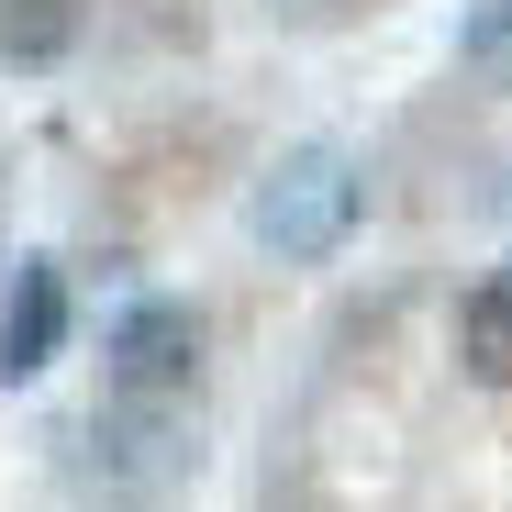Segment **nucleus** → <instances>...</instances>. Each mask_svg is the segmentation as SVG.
Wrapping results in <instances>:
<instances>
[{
  "instance_id": "1",
  "label": "nucleus",
  "mask_w": 512,
  "mask_h": 512,
  "mask_svg": "<svg viewBox=\"0 0 512 512\" xmlns=\"http://www.w3.org/2000/svg\"><path fill=\"white\" fill-rule=\"evenodd\" d=\"M357 167L334 156V145H301V156H279L268 167V190H256V245L268 256H334L357 234Z\"/></svg>"
},
{
  "instance_id": "2",
  "label": "nucleus",
  "mask_w": 512,
  "mask_h": 512,
  "mask_svg": "<svg viewBox=\"0 0 512 512\" xmlns=\"http://www.w3.org/2000/svg\"><path fill=\"white\" fill-rule=\"evenodd\" d=\"M101 368H112V401H190V368H201V312H190V301H134V312L112 323Z\"/></svg>"
},
{
  "instance_id": "3",
  "label": "nucleus",
  "mask_w": 512,
  "mask_h": 512,
  "mask_svg": "<svg viewBox=\"0 0 512 512\" xmlns=\"http://www.w3.org/2000/svg\"><path fill=\"white\" fill-rule=\"evenodd\" d=\"M56 346H67V268H56V256H23L12 301H0V379L56 368Z\"/></svg>"
},
{
  "instance_id": "4",
  "label": "nucleus",
  "mask_w": 512,
  "mask_h": 512,
  "mask_svg": "<svg viewBox=\"0 0 512 512\" xmlns=\"http://www.w3.org/2000/svg\"><path fill=\"white\" fill-rule=\"evenodd\" d=\"M457 357H468L490 390H512V268H490V279L468 290V312H457Z\"/></svg>"
},
{
  "instance_id": "5",
  "label": "nucleus",
  "mask_w": 512,
  "mask_h": 512,
  "mask_svg": "<svg viewBox=\"0 0 512 512\" xmlns=\"http://www.w3.org/2000/svg\"><path fill=\"white\" fill-rule=\"evenodd\" d=\"M78 45V0H0V56L12 67H56Z\"/></svg>"
}]
</instances>
